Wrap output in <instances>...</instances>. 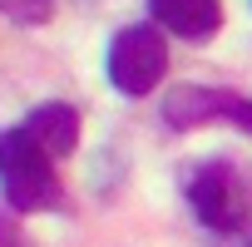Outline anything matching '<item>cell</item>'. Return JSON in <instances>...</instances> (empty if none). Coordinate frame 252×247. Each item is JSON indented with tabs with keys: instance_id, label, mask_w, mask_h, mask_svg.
I'll return each instance as SVG.
<instances>
[{
	"instance_id": "obj_1",
	"label": "cell",
	"mask_w": 252,
	"mask_h": 247,
	"mask_svg": "<svg viewBox=\"0 0 252 247\" xmlns=\"http://www.w3.org/2000/svg\"><path fill=\"white\" fill-rule=\"evenodd\" d=\"M0 188H5V203L15 213H40L60 198L50 154L40 149V139L30 129H5L0 134Z\"/></svg>"
},
{
	"instance_id": "obj_2",
	"label": "cell",
	"mask_w": 252,
	"mask_h": 247,
	"mask_svg": "<svg viewBox=\"0 0 252 247\" xmlns=\"http://www.w3.org/2000/svg\"><path fill=\"white\" fill-rule=\"evenodd\" d=\"M168 69V45L154 25H129L109 45V79L124 94H149Z\"/></svg>"
},
{
	"instance_id": "obj_3",
	"label": "cell",
	"mask_w": 252,
	"mask_h": 247,
	"mask_svg": "<svg viewBox=\"0 0 252 247\" xmlns=\"http://www.w3.org/2000/svg\"><path fill=\"white\" fill-rule=\"evenodd\" d=\"M188 203H193V213H198L208 227L232 232V227H242V213H247V203H252V188L242 183L237 168H227V163H203V168L188 173Z\"/></svg>"
},
{
	"instance_id": "obj_4",
	"label": "cell",
	"mask_w": 252,
	"mask_h": 247,
	"mask_svg": "<svg viewBox=\"0 0 252 247\" xmlns=\"http://www.w3.org/2000/svg\"><path fill=\"white\" fill-rule=\"evenodd\" d=\"M237 94H222V89H173L163 99V119L173 129H193V124H208V119H232L237 114Z\"/></svg>"
},
{
	"instance_id": "obj_5",
	"label": "cell",
	"mask_w": 252,
	"mask_h": 247,
	"mask_svg": "<svg viewBox=\"0 0 252 247\" xmlns=\"http://www.w3.org/2000/svg\"><path fill=\"white\" fill-rule=\"evenodd\" d=\"M149 5H154V20H163L183 40H208L222 25V5L218 0H149Z\"/></svg>"
},
{
	"instance_id": "obj_6",
	"label": "cell",
	"mask_w": 252,
	"mask_h": 247,
	"mask_svg": "<svg viewBox=\"0 0 252 247\" xmlns=\"http://www.w3.org/2000/svg\"><path fill=\"white\" fill-rule=\"evenodd\" d=\"M25 129L40 139V149H45L50 158H64V154H74V144H79V114H74L69 104H45V109H35V114L25 119Z\"/></svg>"
},
{
	"instance_id": "obj_7",
	"label": "cell",
	"mask_w": 252,
	"mask_h": 247,
	"mask_svg": "<svg viewBox=\"0 0 252 247\" xmlns=\"http://www.w3.org/2000/svg\"><path fill=\"white\" fill-rule=\"evenodd\" d=\"M0 10L10 20H20V25H45L50 10H55V0H0Z\"/></svg>"
},
{
	"instance_id": "obj_8",
	"label": "cell",
	"mask_w": 252,
	"mask_h": 247,
	"mask_svg": "<svg viewBox=\"0 0 252 247\" xmlns=\"http://www.w3.org/2000/svg\"><path fill=\"white\" fill-rule=\"evenodd\" d=\"M0 247H35V242H30V237H25L10 217H0Z\"/></svg>"
},
{
	"instance_id": "obj_9",
	"label": "cell",
	"mask_w": 252,
	"mask_h": 247,
	"mask_svg": "<svg viewBox=\"0 0 252 247\" xmlns=\"http://www.w3.org/2000/svg\"><path fill=\"white\" fill-rule=\"evenodd\" d=\"M232 119H237V124H242V129H252V99H242V104H237V114H232Z\"/></svg>"
}]
</instances>
